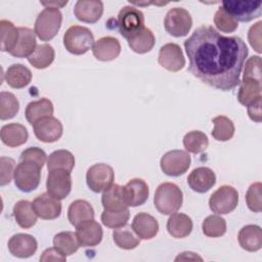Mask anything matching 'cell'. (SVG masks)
I'll use <instances>...</instances> for the list:
<instances>
[{"instance_id":"484cf974","label":"cell","mask_w":262,"mask_h":262,"mask_svg":"<svg viewBox=\"0 0 262 262\" xmlns=\"http://www.w3.org/2000/svg\"><path fill=\"white\" fill-rule=\"evenodd\" d=\"M192 221L189 216L183 213H173L167 220V230L175 238H183L190 234L192 230Z\"/></svg>"},{"instance_id":"f6af8a7d","label":"cell","mask_w":262,"mask_h":262,"mask_svg":"<svg viewBox=\"0 0 262 262\" xmlns=\"http://www.w3.org/2000/svg\"><path fill=\"white\" fill-rule=\"evenodd\" d=\"M262 184L261 182H254L250 185L246 192V203L248 208L255 213L262 211Z\"/></svg>"},{"instance_id":"c3c4849f","label":"cell","mask_w":262,"mask_h":262,"mask_svg":"<svg viewBox=\"0 0 262 262\" xmlns=\"http://www.w3.org/2000/svg\"><path fill=\"white\" fill-rule=\"evenodd\" d=\"M0 162H1V176H0V185L4 186L6 184H8L14 174V165L15 162L14 160H12L11 158H7V157H1L0 158Z\"/></svg>"},{"instance_id":"f35d334b","label":"cell","mask_w":262,"mask_h":262,"mask_svg":"<svg viewBox=\"0 0 262 262\" xmlns=\"http://www.w3.org/2000/svg\"><path fill=\"white\" fill-rule=\"evenodd\" d=\"M0 36H1V50L8 53L15 46L18 39V29L6 19L0 20Z\"/></svg>"},{"instance_id":"7bdbcfd3","label":"cell","mask_w":262,"mask_h":262,"mask_svg":"<svg viewBox=\"0 0 262 262\" xmlns=\"http://www.w3.org/2000/svg\"><path fill=\"white\" fill-rule=\"evenodd\" d=\"M130 217V212L128 209L121 211H106L103 210L100 219L103 225L108 228H120L127 224Z\"/></svg>"},{"instance_id":"836d02e7","label":"cell","mask_w":262,"mask_h":262,"mask_svg":"<svg viewBox=\"0 0 262 262\" xmlns=\"http://www.w3.org/2000/svg\"><path fill=\"white\" fill-rule=\"evenodd\" d=\"M55 52L51 45L40 44L37 45L35 51L28 57V61L36 69L42 70L48 68L54 60Z\"/></svg>"},{"instance_id":"8992f818","label":"cell","mask_w":262,"mask_h":262,"mask_svg":"<svg viewBox=\"0 0 262 262\" xmlns=\"http://www.w3.org/2000/svg\"><path fill=\"white\" fill-rule=\"evenodd\" d=\"M118 27L120 34L129 40L138 35L144 27V14L132 5L124 6L118 14Z\"/></svg>"},{"instance_id":"bcb514c9","label":"cell","mask_w":262,"mask_h":262,"mask_svg":"<svg viewBox=\"0 0 262 262\" xmlns=\"http://www.w3.org/2000/svg\"><path fill=\"white\" fill-rule=\"evenodd\" d=\"M243 80L261 82V57L259 55L251 56L246 61Z\"/></svg>"},{"instance_id":"f907efd6","label":"cell","mask_w":262,"mask_h":262,"mask_svg":"<svg viewBox=\"0 0 262 262\" xmlns=\"http://www.w3.org/2000/svg\"><path fill=\"white\" fill-rule=\"evenodd\" d=\"M67 257L63 256L55 247L46 249L41 257L40 261H66Z\"/></svg>"},{"instance_id":"6da1fadb","label":"cell","mask_w":262,"mask_h":262,"mask_svg":"<svg viewBox=\"0 0 262 262\" xmlns=\"http://www.w3.org/2000/svg\"><path fill=\"white\" fill-rule=\"evenodd\" d=\"M188 71L203 83L222 91L235 88L249 50L237 36H223L203 25L184 41Z\"/></svg>"},{"instance_id":"ee69618b","label":"cell","mask_w":262,"mask_h":262,"mask_svg":"<svg viewBox=\"0 0 262 262\" xmlns=\"http://www.w3.org/2000/svg\"><path fill=\"white\" fill-rule=\"evenodd\" d=\"M214 24L216 28L223 33H232L238 27V21L227 13L222 6H220L215 13Z\"/></svg>"},{"instance_id":"1f68e13d","label":"cell","mask_w":262,"mask_h":262,"mask_svg":"<svg viewBox=\"0 0 262 262\" xmlns=\"http://www.w3.org/2000/svg\"><path fill=\"white\" fill-rule=\"evenodd\" d=\"M75 166L74 155L67 149H57L51 152L47 159V169L51 170H64L67 172H72Z\"/></svg>"},{"instance_id":"ba28073f","label":"cell","mask_w":262,"mask_h":262,"mask_svg":"<svg viewBox=\"0 0 262 262\" xmlns=\"http://www.w3.org/2000/svg\"><path fill=\"white\" fill-rule=\"evenodd\" d=\"M222 7L237 21L248 23L262 13V3L260 1L227 0L222 2Z\"/></svg>"},{"instance_id":"d590c367","label":"cell","mask_w":262,"mask_h":262,"mask_svg":"<svg viewBox=\"0 0 262 262\" xmlns=\"http://www.w3.org/2000/svg\"><path fill=\"white\" fill-rule=\"evenodd\" d=\"M53 247H55L63 256H70L76 253L80 247L76 233L72 231H61L54 235Z\"/></svg>"},{"instance_id":"8d00e7d4","label":"cell","mask_w":262,"mask_h":262,"mask_svg":"<svg viewBox=\"0 0 262 262\" xmlns=\"http://www.w3.org/2000/svg\"><path fill=\"white\" fill-rule=\"evenodd\" d=\"M129 47L136 53L143 54L146 52H149L156 43V38L154 33L147 29L144 28L142 32H140L138 35L134 36L133 38L127 40Z\"/></svg>"},{"instance_id":"277c9868","label":"cell","mask_w":262,"mask_h":262,"mask_svg":"<svg viewBox=\"0 0 262 262\" xmlns=\"http://www.w3.org/2000/svg\"><path fill=\"white\" fill-rule=\"evenodd\" d=\"M62 21V14L56 8L46 7L37 16L34 32L42 41H50L58 33Z\"/></svg>"},{"instance_id":"816d5d0a","label":"cell","mask_w":262,"mask_h":262,"mask_svg":"<svg viewBox=\"0 0 262 262\" xmlns=\"http://www.w3.org/2000/svg\"><path fill=\"white\" fill-rule=\"evenodd\" d=\"M248 115L250 117V119L254 122L260 123L261 119H262V115H261V98L257 99L256 101H254L253 103H251L250 105H248Z\"/></svg>"},{"instance_id":"681fc988","label":"cell","mask_w":262,"mask_h":262,"mask_svg":"<svg viewBox=\"0 0 262 262\" xmlns=\"http://www.w3.org/2000/svg\"><path fill=\"white\" fill-rule=\"evenodd\" d=\"M261 25L262 21L256 23L250 28L248 32V40L250 45L258 53H261Z\"/></svg>"},{"instance_id":"ffe728a7","label":"cell","mask_w":262,"mask_h":262,"mask_svg":"<svg viewBox=\"0 0 262 262\" xmlns=\"http://www.w3.org/2000/svg\"><path fill=\"white\" fill-rule=\"evenodd\" d=\"M147 183L141 178H133L124 186V198L128 207L143 205L148 199Z\"/></svg>"},{"instance_id":"d6986e66","label":"cell","mask_w":262,"mask_h":262,"mask_svg":"<svg viewBox=\"0 0 262 262\" xmlns=\"http://www.w3.org/2000/svg\"><path fill=\"white\" fill-rule=\"evenodd\" d=\"M187 183L193 191L204 193L215 185L216 175L213 170L208 167H198L188 175Z\"/></svg>"},{"instance_id":"9a60e30c","label":"cell","mask_w":262,"mask_h":262,"mask_svg":"<svg viewBox=\"0 0 262 262\" xmlns=\"http://www.w3.org/2000/svg\"><path fill=\"white\" fill-rule=\"evenodd\" d=\"M33 209L38 217L44 220L56 219L61 213L60 200L47 193H41L32 202Z\"/></svg>"},{"instance_id":"30bf717a","label":"cell","mask_w":262,"mask_h":262,"mask_svg":"<svg viewBox=\"0 0 262 262\" xmlns=\"http://www.w3.org/2000/svg\"><path fill=\"white\" fill-rule=\"evenodd\" d=\"M192 26L190 13L182 7H173L168 10L164 27L167 33L174 37H183L188 34Z\"/></svg>"},{"instance_id":"4316f807","label":"cell","mask_w":262,"mask_h":262,"mask_svg":"<svg viewBox=\"0 0 262 262\" xmlns=\"http://www.w3.org/2000/svg\"><path fill=\"white\" fill-rule=\"evenodd\" d=\"M5 81L11 88L21 89L28 86L32 80V72L21 63H13L4 74Z\"/></svg>"},{"instance_id":"f546056e","label":"cell","mask_w":262,"mask_h":262,"mask_svg":"<svg viewBox=\"0 0 262 262\" xmlns=\"http://www.w3.org/2000/svg\"><path fill=\"white\" fill-rule=\"evenodd\" d=\"M53 104L51 100L46 97H42L38 100L31 101L25 111L27 121L34 125L38 120L53 115Z\"/></svg>"},{"instance_id":"2e32d148","label":"cell","mask_w":262,"mask_h":262,"mask_svg":"<svg viewBox=\"0 0 262 262\" xmlns=\"http://www.w3.org/2000/svg\"><path fill=\"white\" fill-rule=\"evenodd\" d=\"M76 236L80 247H95L102 239V228L94 219L87 220L76 226Z\"/></svg>"},{"instance_id":"d6a6232c","label":"cell","mask_w":262,"mask_h":262,"mask_svg":"<svg viewBox=\"0 0 262 262\" xmlns=\"http://www.w3.org/2000/svg\"><path fill=\"white\" fill-rule=\"evenodd\" d=\"M239 88L237 92V100L241 104L248 106L261 96V82L252 80H243L239 82Z\"/></svg>"},{"instance_id":"7a4b0ae2","label":"cell","mask_w":262,"mask_h":262,"mask_svg":"<svg viewBox=\"0 0 262 262\" xmlns=\"http://www.w3.org/2000/svg\"><path fill=\"white\" fill-rule=\"evenodd\" d=\"M182 202V190L175 183L164 182L156 189L154 204L161 214L171 215L177 212L181 208Z\"/></svg>"},{"instance_id":"ab89813d","label":"cell","mask_w":262,"mask_h":262,"mask_svg":"<svg viewBox=\"0 0 262 262\" xmlns=\"http://www.w3.org/2000/svg\"><path fill=\"white\" fill-rule=\"evenodd\" d=\"M183 145L188 152L200 154L208 147L209 139L204 132L193 130L184 135Z\"/></svg>"},{"instance_id":"ac0fdd59","label":"cell","mask_w":262,"mask_h":262,"mask_svg":"<svg viewBox=\"0 0 262 262\" xmlns=\"http://www.w3.org/2000/svg\"><path fill=\"white\" fill-rule=\"evenodd\" d=\"M103 13V3L100 0H79L74 6V14L80 21L96 23Z\"/></svg>"},{"instance_id":"5b68a950","label":"cell","mask_w":262,"mask_h":262,"mask_svg":"<svg viewBox=\"0 0 262 262\" xmlns=\"http://www.w3.org/2000/svg\"><path fill=\"white\" fill-rule=\"evenodd\" d=\"M41 169L42 167L35 162L19 161L13 174L15 186L23 192L35 190L40 184Z\"/></svg>"},{"instance_id":"e0dca14e","label":"cell","mask_w":262,"mask_h":262,"mask_svg":"<svg viewBox=\"0 0 262 262\" xmlns=\"http://www.w3.org/2000/svg\"><path fill=\"white\" fill-rule=\"evenodd\" d=\"M38 248L36 238L27 233H16L8 241V250L10 254L17 258H29L33 256Z\"/></svg>"},{"instance_id":"44dd1931","label":"cell","mask_w":262,"mask_h":262,"mask_svg":"<svg viewBox=\"0 0 262 262\" xmlns=\"http://www.w3.org/2000/svg\"><path fill=\"white\" fill-rule=\"evenodd\" d=\"M92 53L94 57L100 61H111L120 55L121 44L115 37H102L94 42Z\"/></svg>"},{"instance_id":"e575fe53","label":"cell","mask_w":262,"mask_h":262,"mask_svg":"<svg viewBox=\"0 0 262 262\" xmlns=\"http://www.w3.org/2000/svg\"><path fill=\"white\" fill-rule=\"evenodd\" d=\"M113 239L119 248L124 250L135 249L140 243V238L133 231L132 227L127 224L113 231Z\"/></svg>"},{"instance_id":"b9f144b4","label":"cell","mask_w":262,"mask_h":262,"mask_svg":"<svg viewBox=\"0 0 262 262\" xmlns=\"http://www.w3.org/2000/svg\"><path fill=\"white\" fill-rule=\"evenodd\" d=\"M19 110V102L11 92L1 91L0 93V119H12Z\"/></svg>"},{"instance_id":"db71d44e","label":"cell","mask_w":262,"mask_h":262,"mask_svg":"<svg viewBox=\"0 0 262 262\" xmlns=\"http://www.w3.org/2000/svg\"><path fill=\"white\" fill-rule=\"evenodd\" d=\"M40 3H41L42 5H44L45 8H46V7H50V8H56V9H58V8L64 6V5L68 3V1H63V2L49 1V2H40Z\"/></svg>"},{"instance_id":"5bb4252c","label":"cell","mask_w":262,"mask_h":262,"mask_svg":"<svg viewBox=\"0 0 262 262\" xmlns=\"http://www.w3.org/2000/svg\"><path fill=\"white\" fill-rule=\"evenodd\" d=\"M158 61L169 72H178L185 66V58L180 46L176 43L164 44L159 51Z\"/></svg>"},{"instance_id":"3957f363","label":"cell","mask_w":262,"mask_h":262,"mask_svg":"<svg viewBox=\"0 0 262 262\" xmlns=\"http://www.w3.org/2000/svg\"><path fill=\"white\" fill-rule=\"evenodd\" d=\"M94 44L92 32L82 26L74 25L70 27L63 35V45L66 49L75 55L86 53Z\"/></svg>"},{"instance_id":"7dc6e473","label":"cell","mask_w":262,"mask_h":262,"mask_svg":"<svg viewBox=\"0 0 262 262\" xmlns=\"http://www.w3.org/2000/svg\"><path fill=\"white\" fill-rule=\"evenodd\" d=\"M19 161H32L37 163L40 167H43L46 162V154L40 147L31 146L23 150L19 156Z\"/></svg>"},{"instance_id":"4fadbf2b","label":"cell","mask_w":262,"mask_h":262,"mask_svg":"<svg viewBox=\"0 0 262 262\" xmlns=\"http://www.w3.org/2000/svg\"><path fill=\"white\" fill-rule=\"evenodd\" d=\"M34 134L42 142L51 143L57 141L63 131L61 122L53 116L45 117L38 120L34 125Z\"/></svg>"},{"instance_id":"7c38bea8","label":"cell","mask_w":262,"mask_h":262,"mask_svg":"<svg viewBox=\"0 0 262 262\" xmlns=\"http://www.w3.org/2000/svg\"><path fill=\"white\" fill-rule=\"evenodd\" d=\"M47 192L57 200L66 199L72 189V176L64 170H51L46 180Z\"/></svg>"},{"instance_id":"8fae6325","label":"cell","mask_w":262,"mask_h":262,"mask_svg":"<svg viewBox=\"0 0 262 262\" xmlns=\"http://www.w3.org/2000/svg\"><path fill=\"white\" fill-rule=\"evenodd\" d=\"M190 163L191 159L187 151L182 149H173L166 152L161 158L160 166L166 175L177 177L188 170Z\"/></svg>"},{"instance_id":"cb8c5ba5","label":"cell","mask_w":262,"mask_h":262,"mask_svg":"<svg viewBox=\"0 0 262 262\" xmlns=\"http://www.w3.org/2000/svg\"><path fill=\"white\" fill-rule=\"evenodd\" d=\"M239 246L248 252H257L262 248V229L259 225L249 224L238 232Z\"/></svg>"},{"instance_id":"60d3db41","label":"cell","mask_w":262,"mask_h":262,"mask_svg":"<svg viewBox=\"0 0 262 262\" xmlns=\"http://www.w3.org/2000/svg\"><path fill=\"white\" fill-rule=\"evenodd\" d=\"M203 233L209 237H219L226 232V221L221 216L210 215L202 223Z\"/></svg>"},{"instance_id":"52a82bcc","label":"cell","mask_w":262,"mask_h":262,"mask_svg":"<svg viewBox=\"0 0 262 262\" xmlns=\"http://www.w3.org/2000/svg\"><path fill=\"white\" fill-rule=\"evenodd\" d=\"M238 204V192L230 185H222L209 199V207L213 213L224 215L232 212Z\"/></svg>"},{"instance_id":"7402d4cb","label":"cell","mask_w":262,"mask_h":262,"mask_svg":"<svg viewBox=\"0 0 262 262\" xmlns=\"http://www.w3.org/2000/svg\"><path fill=\"white\" fill-rule=\"evenodd\" d=\"M18 29V39L13 47V49L9 52L10 55L18 58L29 57L36 49V34L33 30L27 27H19Z\"/></svg>"},{"instance_id":"9c48e42d","label":"cell","mask_w":262,"mask_h":262,"mask_svg":"<svg viewBox=\"0 0 262 262\" xmlns=\"http://www.w3.org/2000/svg\"><path fill=\"white\" fill-rule=\"evenodd\" d=\"M114 169L104 163L94 164L86 172V183L93 192H101L114 184Z\"/></svg>"},{"instance_id":"f5cc1de1","label":"cell","mask_w":262,"mask_h":262,"mask_svg":"<svg viewBox=\"0 0 262 262\" xmlns=\"http://www.w3.org/2000/svg\"><path fill=\"white\" fill-rule=\"evenodd\" d=\"M186 261V260H192V261H196V260H199V261H202L203 259L199 256V255H196L195 253H192V252H183V253H181V254H179L176 258H175V261Z\"/></svg>"},{"instance_id":"f1b7e54d","label":"cell","mask_w":262,"mask_h":262,"mask_svg":"<svg viewBox=\"0 0 262 262\" xmlns=\"http://www.w3.org/2000/svg\"><path fill=\"white\" fill-rule=\"evenodd\" d=\"M68 219L75 227L84 221L94 219L93 207L85 200H76L69 206Z\"/></svg>"},{"instance_id":"83f0119b","label":"cell","mask_w":262,"mask_h":262,"mask_svg":"<svg viewBox=\"0 0 262 262\" xmlns=\"http://www.w3.org/2000/svg\"><path fill=\"white\" fill-rule=\"evenodd\" d=\"M101 204L106 211H121L128 209L124 198V186L113 184L101 195Z\"/></svg>"},{"instance_id":"74e56055","label":"cell","mask_w":262,"mask_h":262,"mask_svg":"<svg viewBox=\"0 0 262 262\" xmlns=\"http://www.w3.org/2000/svg\"><path fill=\"white\" fill-rule=\"evenodd\" d=\"M214 124V129L212 131V136L217 141H228L234 135V124L233 122L225 116H217L212 119Z\"/></svg>"},{"instance_id":"d4e9b609","label":"cell","mask_w":262,"mask_h":262,"mask_svg":"<svg viewBox=\"0 0 262 262\" xmlns=\"http://www.w3.org/2000/svg\"><path fill=\"white\" fill-rule=\"evenodd\" d=\"M2 142L9 147H16L27 142L29 134L26 127L18 123L6 124L1 128Z\"/></svg>"},{"instance_id":"4dcf8cb0","label":"cell","mask_w":262,"mask_h":262,"mask_svg":"<svg viewBox=\"0 0 262 262\" xmlns=\"http://www.w3.org/2000/svg\"><path fill=\"white\" fill-rule=\"evenodd\" d=\"M13 217L21 228L28 229L36 224L38 216L33 209L32 203L27 200H20L13 207Z\"/></svg>"},{"instance_id":"603a6c76","label":"cell","mask_w":262,"mask_h":262,"mask_svg":"<svg viewBox=\"0 0 262 262\" xmlns=\"http://www.w3.org/2000/svg\"><path fill=\"white\" fill-rule=\"evenodd\" d=\"M132 229L140 239H150L157 235L159 231V223L154 216L141 212L134 216Z\"/></svg>"}]
</instances>
